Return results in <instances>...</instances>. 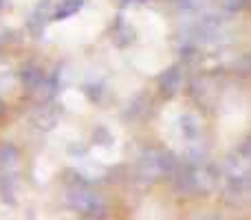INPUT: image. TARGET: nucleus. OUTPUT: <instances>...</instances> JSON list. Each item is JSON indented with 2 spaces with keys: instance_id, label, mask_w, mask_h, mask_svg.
Here are the masks:
<instances>
[{
  "instance_id": "1",
  "label": "nucleus",
  "mask_w": 251,
  "mask_h": 220,
  "mask_svg": "<svg viewBox=\"0 0 251 220\" xmlns=\"http://www.w3.org/2000/svg\"><path fill=\"white\" fill-rule=\"evenodd\" d=\"M69 203L84 214H97L104 209V200L97 194L86 192V190H77V192H73V194H69Z\"/></svg>"
},
{
  "instance_id": "2",
  "label": "nucleus",
  "mask_w": 251,
  "mask_h": 220,
  "mask_svg": "<svg viewBox=\"0 0 251 220\" xmlns=\"http://www.w3.org/2000/svg\"><path fill=\"white\" fill-rule=\"evenodd\" d=\"M84 7V0H64L62 7L57 9L55 13V20H64V18H71Z\"/></svg>"
}]
</instances>
